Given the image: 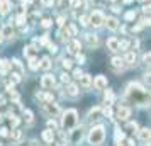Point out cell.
Masks as SVG:
<instances>
[{
    "mask_svg": "<svg viewBox=\"0 0 151 146\" xmlns=\"http://www.w3.org/2000/svg\"><path fill=\"white\" fill-rule=\"evenodd\" d=\"M126 95H127L129 100H132L137 105H146L150 102V95H148L146 88H143L139 83H131L127 87V93Z\"/></svg>",
    "mask_w": 151,
    "mask_h": 146,
    "instance_id": "obj_1",
    "label": "cell"
},
{
    "mask_svg": "<svg viewBox=\"0 0 151 146\" xmlns=\"http://www.w3.org/2000/svg\"><path fill=\"white\" fill-rule=\"evenodd\" d=\"M76 122H78V112L75 109H70V111H66L63 114L61 124H63V129L65 131H71L76 126Z\"/></svg>",
    "mask_w": 151,
    "mask_h": 146,
    "instance_id": "obj_2",
    "label": "cell"
},
{
    "mask_svg": "<svg viewBox=\"0 0 151 146\" xmlns=\"http://www.w3.org/2000/svg\"><path fill=\"white\" fill-rule=\"evenodd\" d=\"M104 139H105V129H104V126H95V127H92V131H90V134H88L90 145L99 146V145L104 143Z\"/></svg>",
    "mask_w": 151,
    "mask_h": 146,
    "instance_id": "obj_3",
    "label": "cell"
},
{
    "mask_svg": "<svg viewBox=\"0 0 151 146\" xmlns=\"http://www.w3.org/2000/svg\"><path fill=\"white\" fill-rule=\"evenodd\" d=\"M104 21H105V15H104L100 10L92 12V15H90V19H88V22L92 24V26H95V27H100V26H104Z\"/></svg>",
    "mask_w": 151,
    "mask_h": 146,
    "instance_id": "obj_4",
    "label": "cell"
},
{
    "mask_svg": "<svg viewBox=\"0 0 151 146\" xmlns=\"http://www.w3.org/2000/svg\"><path fill=\"white\" fill-rule=\"evenodd\" d=\"M53 85H55V77L49 75V73H46V75L42 77V80H41V87L42 88H51Z\"/></svg>",
    "mask_w": 151,
    "mask_h": 146,
    "instance_id": "obj_5",
    "label": "cell"
},
{
    "mask_svg": "<svg viewBox=\"0 0 151 146\" xmlns=\"http://www.w3.org/2000/svg\"><path fill=\"white\" fill-rule=\"evenodd\" d=\"M93 85H95V88H99V90H104V88H107V78L104 77V75H99L93 80Z\"/></svg>",
    "mask_w": 151,
    "mask_h": 146,
    "instance_id": "obj_6",
    "label": "cell"
},
{
    "mask_svg": "<svg viewBox=\"0 0 151 146\" xmlns=\"http://www.w3.org/2000/svg\"><path fill=\"white\" fill-rule=\"evenodd\" d=\"M44 109H46L51 116H58V114H60V107H58L53 100H51V102H46V104H44Z\"/></svg>",
    "mask_w": 151,
    "mask_h": 146,
    "instance_id": "obj_7",
    "label": "cell"
},
{
    "mask_svg": "<svg viewBox=\"0 0 151 146\" xmlns=\"http://www.w3.org/2000/svg\"><path fill=\"white\" fill-rule=\"evenodd\" d=\"M10 9H12L10 0H0V15L9 14V10H10Z\"/></svg>",
    "mask_w": 151,
    "mask_h": 146,
    "instance_id": "obj_8",
    "label": "cell"
},
{
    "mask_svg": "<svg viewBox=\"0 0 151 146\" xmlns=\"http://www.w3.org/2000/svg\"><path fill=\"white\" fill-rule=\"evenodd\" d=\"M129 116H131V109L129 107H119V109H117V117L121 119V121H126Z\"/></svg>",
    "mask_w": 151,
    "mask_h": 146,
    "instance_id": "obj_9",
    "label": "cell"
},
{
    "mask_svg": "<svg viewBox=\"0 0 151 146\" xmlns=\"http://www.w3.org/2000/svg\"><path fill=\"white\" fill-rule=\"evenodd\" d=\"M104 24H105L110 31H116V29H119V22H117L116 17H107V19L104 21Z\"/></svg>",
    "mask_w": 151,
    "mask_h": 146,
    "instance_id": "obj_10",
    "label": "cell"
},
{
    "mask_svg": "<svg viewBox=\"0 0 151 146\" xmlns=\"http://www.w3.org/2000/svg\"><path fill=\"white\" fill-rule=\"evenodd\" d=\"M85 39H87V44L90 48H97L99 46V37L93 34H85Z\"/></svg>",
    "mask_w": 151,
    "mask_h": 146,
    "instance_id": "obj_11",
    "label": "cell"
},
{
    "mask_svg": "<svg viewBox=\"0 0 151 146\" xmlns=\"http://www.w3.org/2000/svg\"><path fill=\"white\" fill-rule=\"evenodd\" d=\"M107 48H109L110 51H117V49H119V39H117V37H109V39H107Z\"/></svg>",
    "mask_w": 151,
    "mask_h": 146,
    "instance_id": "obj_12",
    "label": "cell"
},
{
    "mask_svg": "<svg viewBox=\"0 0 151 146\" xmlns=\"http://www.w3.org/2000/svg\"><path fill=\"white\" fill-rule=\"evenodd\" d=\"M10 66H12L10 61H7V60H0V73H2V75H7Z\"/></svg>",
    "mask_w": 151,
    "mask_h": 146,
    "instance_id": "obj_13",
    "label": "cell"
},
{
    "mask_svg": "<svg viewBox=\"0 0 151 146\" xmlns=\"http://www.w3.org/2000/svg\"><path fill=\"white\" fill-rule=\"evenodd\" d=\"M66 95H68V97H76V95H78V87H76L75 83H70L68 87H66Z\"/></svg>",
    "mask_w": 151,
    "mask_h": 146,
    "instance_id": "obj_14",
    "label": "cell"
},
{
    "mask_svg": "<svg viewBox=\"0 0 151 146\" xmlns=\"http://www.w3.org/2000/svg\"><path fill=\"white\" fill-rule=\"evenodd\" d=\"M0 32H2V36H4V37H9V39H12V36H14V29H12V26H10V24H7L5 27L0 31Z\"/></svg>",
    "mask_w": 151,
    "mask_h": 146,
    "instance_id": "obj_15",
    "label": "cell"
},
{
    "mask_svg": "<svg viewBox=\"0 0 151 146\" xmlns=\"http://www.w3.org/2000/svg\"><path fill=\"white\" fill-rule=\"evenodd\" d=\"M139 139L143 143H150V129L144 127V129H139Z\"/></svg>",
    "mask_w": 151,
    "mask_h": 146,
    "instance_id": "obj_16",
    "label": "cell"
},
{
    "mask_svg": "<svg viewBox=\"0 0 151 146\" xmlns=\"http://www.w3.org/2000/svg\"><path fill=\"white\" fill-rule=\"evenodd\" d=\"M122 61L126 63V65H134V61H136V53H134V51H129Z\"/></svg>",
    "mask_w": 151,
    "mask_h": 146,
    "instance_id": "obj_17",
    "label": "cell"
},
{
    "mask_svg": "<svg viewBox=\"0 0 151 146\" xmlns=\"http://www.w3.org/2000/svg\"><path fill=\"white\" fill-rule=\"evenodd\" d=\"M42 139H44L46 143H51V141L55 139V132L51 131V129H46V131L42 132Z\"/></svg>",
    "mask_w": 151,
    "mask_h": 146,
    "instance_id": "obj_18",
    "label": "cell"
},
{
    "mask_svg": "<svg viewBox=\"0 0 151 146\" xmlns=\"http://www.w3.org/2000/svg\"><path fill=\"white\" fill-rule=\"evenodd\" d=\"M80 82H82V87L88 88L90 85H92V77H90V75H82V77H80Z\"/></svg>",
    "mask_w": 151,
    "mask_h": 146,
    "instance_id": "obj_19",
    "label": "cell"
},
{
    "mask_svg": "<svg viewBox=\"0 0 151 146\" xmlns=\"http://www.w3.org/2000/svg\"><path fill=\"white\" fill-rule=\"evenodd\" d=\"M71 132H73V134H71V143H75L76 145V143L82 139V129H75V131L71 129Z\"/></svg>",
    "mask_w": 151,
    "mask_h": 146,
    "instance_id": "obj_20",
    "label": "cell"
},
{
    "mask_svg": "<svg viewBox=\"0 0 151 146\" xmlns=\"http://www.w3.org/2000/svg\"><path fill=\"white\" fill-rule=\"evenodd\" d=\"M88 119H90V121H97V119H100V109H99V107L92 109L90 114H88Z\"/></svg>",
    "mask_w": 151,
    "mask_h": 146,
    "instance_id": "obj_21",
    "label": "cell"
},
{
    "mask_svg": "<svg viewBox=\"0 0 151 146\" xmlns=\"http://www.w3.org/2000/svg\"><path fill=\"white\" fill-rule=\"evenodd\" d=\"M37 100L42 102V104H46V102L53 100V95H49V93H37Z\"/></svg>",
    "mask_w": 151,
    "mask_h": 146,
    "instance_id": "obj_22",
    "label": "cell"
},
{
    "mask_svg": "<svg viewBox=\"0 0 151 146\" xmlns=\"http://www.w3.org/2000/svg\"><path fill=\"white\" fill-rule=\"evenodd\" d=\"M39 68H41V70H49V68H51V60H49L48 56H44V58L41 60V65H39Z\"/></svg>",
    "mask_w": 151,
    "mask_h": 146,
    "instance_id": "obj_23",
    "label": "cell"
},
{
    "mask_svg": "<svg viewBox=\"0 0 151 146\" xmlns=\"http://www.w3.org/2000/svg\"><path fill=\"white\" fill-rule=\"evenodd\" d=\"M122 60L121 58H112V66H114V70H122L124 65H122Z\"/></svg>",
    "mask_w": 151,
    "mask_h": 146,
    "instance_id": "obj_24",
    "label": "cell"
},
{
    "mask_svg": "<svg viewBox=\"0 0 151 146\" xmlns=\"http://www.w3.org/2000/svg\"><path fill=\"white\" fill-rule=\"evenodd\" d=\"M10 138H12V141H14V143H19V141L22 139V132L19 131V129H14V131H12V134H10Z\"/></svg>",
    "mask_w": 151,
    "mask_h": 146,
    "instance_id": "obj_25",
    "label": "cell"
},
{
    "mask_svg": "<svg viewBox=\"0 0 151 146\" xmlns=\"http://www.w3.org/2000/svg\"><path fill=\"white\" fill-rule=\"evenodd\" d=\"M29 68H31V70H39V61H37V58H36V56L29 58Z\"/></svg>",
    "mask_w": 151,
    "mask_h": 146,
    "instance_id": "obj_26",
    "label": "cell"
},
{
    "mask_svg": "<svg viewBox=\"0 0 151 146\" xmlns=\"http://www.w3.org/2000/svg\"><path fill=\"white\" fill-rule=\"evenodd\" d=\"M80 51V41H71L70 42V53H78Z\"/></svg>",
    "mask_w": 151,
    "mask_h": 146,
    "instance_id": "obj_27",
    "label": "cell"
},
{
    "mask_svg": "<svg viewBox=\"0 0 151 146\" xmlns=\"http://www.w3.org/2000/svg\"><path fill=\"white\" fill-rule=\"evenodd\" d=\"M34 46H27V48H24V56H27V58H32L34 56Z\"/></svg>",
    "mask_w": 151,
    "mask_h": 146,
    "instance_id": "obj_28",
    "label": "cell"
},
{
    "mask_svg": "<svg viewBox=\"0 0 151 146\" xmlns=\"http://www.w3.org/2000/svg\"><path fill=\"white\" fill-rule=\"evenodd\" d=\"M10 82H12V85L19 83V82H21V73H12V75H10Z\"/></svg>",
    "mask_w": 151,
    "mask_h": 146,
    "instance_id": "obj_29",
    "label": "cell"
},
{
    "mask_svg": "<svg viewBox=\"0 0 151 146\" xmlns=\"http://www.w3.org/2000/svg\"><path fill=\"white\" fill-rule=\"evenodd\" d=\"M112 100H114L112 90H105V102H107V104H112Z\"/></svg>",
    "mask_w": 151,
    "mask_h": 146,
    "instance_id": "obj_30",
    "label": "cell"
},
{
    "mask_svg": "<svg viewBox=\"0 0 151 146\" xmlns=\"http://www.w3.org/2000/svg\"><path fill=\"white\" fill-rule=\"evenodd\" d=\"M10 65H14L15 68H17V71H19V73L22 75V71H24V68H22V65H21V61H19V60H12V63H10Z\"/></svg>",
    "mask_w": 151,
    "mask_h": 146,
    "instance_id": "obj_31",
    "label": "cell"
},
{
    "mask_svg": "<svg viewBox=\"0 0 151 146\" xmlns=\"http://www.w3.org/2000/svg\"><path fill=\"white\" fill-rule=\"evenodd\" d=\"M124 17H126V21H134V19H136V12H134V10H131V12H127Z\"/></svg>",
    "mask_w": 151,
    "mask_h": 146,
    "instance_id": "obj_32",
    "label": "cell"
},
{
    "mask_svg": "<svg viewBox=\"0 0 151 146\" xmlns=\"http://www.w3.org/2000/svg\"><path fill=\"white\" fill-rule=\"evenodd\" d=\"M24 117H26V122H32V112L24 111Z\"/></svg>",
    "mask_w": 151,
    "mask_h": 146,
    "instance_id": "obj_33",
    "label": "cell"
},
{
    "mask_svg": "<svg viewBox=\"0 0 151 146\" xmlns=\"http://www.w3.org/2000/svg\"><path fill=\"white\" fill-rule=\"evenodd\" d=\"M66 32H68L70 36H76V27L71 24V26H68V29H66Z\"/></svg>",
    "mask_w": 151,
    "mask_h": 146,
    "instance_id": "obj_34",
    "label": "cell"
},
{
    "mask_svg": "<svg viewBox=\"0 0 151 146\" xmlns=\"http://www.w3.org/2000/svg\"><path fill=\"white\" fill-rule=\"evenodd\" d=\"M119 48L122 49V51H126V49L129 48V41H119Z\"/></svg>",
    "mask_w": 151,
    "mask_h": 146,
    "instance_id": "obj_35",
    "label": "cell"
},
{
    "mask_svg": "<svg viewBox=\"0 0 151 146\" xmlns=\"http://www.w3.org/2000/svg\"><path fill=\"white\" fill-rule=\"evenodd\" d=\"M71 63H73L71 60H63V68H65V70H70V68H71Z\"/></svg>",
    "mask_w": 151,
    "mask_h": 146,
    "instance_id": "obj_36",
    "label": "cell"
},
{
    "mask_svg": "<svg viewBox=\"0 0 151 146\" xmlns=\"http://www.w3.org/2000/svg\"><path fill=\"white\" fill-rule=\"evenodd\" d=\"M80 24H82V26H88V24H90L88 17H87V15H82V17H80Z\"/></svg>",
    "mask_w": 151,
    "mask_h": 146,
    "instance_id": "obj_37",
    "label": "cell"
},
{
    "mask_svg": "<svg viewBox=\"0 0 151 146\" xmlns=\"http://www.w3.org/2000/svg\"><path fill=\"white\" fill-rule=\"evenodd\" d=\"M104 116H105V117H110V116H112V109H110V107H105V109H104Z\"/></svg>",
    "mask_w": 151,
    "mask_h": 146,
    "instance_id": "obj_38",
    "label": "cell"
},
{
    "mask_svg": "<svg viewBox=\"0 0 151 146\" xmlns=\"http://www.w3.org/2000/svg\"><path fill=\"white\" fill-rule=\"evenodd\" d=\"M41 26H42V27H44V29H48L49 26H51V21H49V19H44V21L41 22Z\"/></svg>",
    "mask_w": 151,
    "mask_h": 146,
    "instance_id": "obj_39",
    "label": "cell"
},
{
    "mask_svg": "<svg viewBox=\"0 0 151 146\" xmlns=\"http://www.w3.org/2000/svg\"><path fill=\"white\" fill-rule=\"evenodd\" d=\"M78 5H80V0H71V2H70V7L71 9H76Z\"/></svg>",
    "mask_w": 151,
    "mask_h": 146,
    "instance_id": "obj_40",
    "label": "cell"
},
{
    "mask_svg": "<svg viewBox=\"0 0 151 146\" xmlns=\"http://www.w3.org/2000/svg\"><path fill=\"white\" fill-rule=\"evenodd\" d=\"M24 22H26V15H19V17H17V24H19V26H22Z\"/></svg>",
    "mask_w": 151,
    "mask_h": 146,
    "instance_id": "obj_41",
    "label": "cell"
},
{
    "mask_svg": "<svg viewBox=\"0 0 151 146\" xmlns=\"http://www.w3.org/2000/svg\"><path fill=\"white\" fill-rule=\"evenodd\" d=\"M55 4V0H42V5H46V7H51Z\"/></svg>",
    "mask_w": 151,
    "mask_h": 146,
    "instance_id": "obj_42",
    "label": "cell"
},
{
    "mask_svg": "<svg viewBox=\"0 0 151 146\" xmlns=\"http://www.w3.org/2000/svg\"><path fill=\"white\" fill-rule=\"evenodd\" d=\"M10 124H12V126H17V124H19V119L15 117V116H12V117H10Z\"/></svg>",
    "mask_w": 151,
    "mask_h": 146,
    "instance_id": "obj_43",
    "label": "cell"
},
{
    "mask_svg": "<svg viewBox=\"0 0 151 146\" xmlns=\"http://www.w3.org/2000/svg\"><path fill=\"white\" fill-rule=\"evenodd\" d=\"M127 129H134V131H136L137 124H136V122H129V124H127Z\"/></svg>",
    "mask_w": 151,
    "mask_h": 146,
    "instance_id": "obj_44",
    "label": "cell"
},
{
    "mask_svg": "<svg viewBox=\"0 0 151 146\" xmlns=\"http://www.w3.org/2000/svg\"><path fill=\"white\" fill-rule=\"evenodd\" d=\"M82 75H83V73L80 71V70H75V71H73V77H75V78H80Z\"/></svg>",
    "mask_w": 151,
    "mask_h": 146,
    "instance_id": "obj_45",
    "label": "cell"
},
{
    "mask_svg": "<svg viewBox=\"0 0 151 146\" xmlns=\"http://www.w3.org/2000/svg\"><path fill=\"white\" fill-rule=\"evenodd\" d=\"M61 80H63V82H70V75H68V73H63Z\"/></svg>",
    "mask_w": 151,
    "mask_h": 146,
    "instance_id": "obj_46",
    "label": "cell"
},
{
    "mask_svg": "<svg viewBox=\"0 0 151 146\" xmlns=\"http://www.w3.org/2000/svg\"><path fill=\"white\" fill-rule=\"evenodd\" d=\"M116 139H117V141H119V139H124V134L121 131H117L116 132Z\"/></svg>",
    "mask_w": 151,
    "mask_h": 146,
    "instance_id": "obj_47",
    "label": "cell"
},
{
    "mask_svg": "<svg viewBox=\"0 0 151 146\" xmlns=\"http://www.w3.org/2000/svg\"><path fill=\"white\" fill-rule=\"evenodd\" d=\"M0 134H2V136H7V134H9V129H7V127H2V129H0Z\"/></svg>",
    "mask_w": 151,
    "mask_h": 146,
    "instance_id": "obj_48",
    "label": "cell"
},
{
    "mask_svg": "<svg viewBox=\"0 0 151 146\" xmlns=\"http://www.w3.org/2000/svg\"><path fill=\"white\" fill-rule=\"evenodd\" d=\"M143 12H144V14H150V4H148V5H144V7H143Z\"/></svg>",
    "mask_w": 151,
    "mask_h": 146,
    "instance_id": "obj_49",
    "label": "cell"
},
{
    "mask_svg": "<svg viewBox=\"0 0 151 146\" xmlns=\"http://www.w3.org/2000/svg\"><path fill=\"white\" fill-rule=\"evenodd\" d=\"M48 126L49 127H56V122L55 121H48Z\"/></svg>",
    "mask_w": 151,
    "mask_h": 146,
    "instance_id": "obj_50",
    "label": "cell"
},
{
    "mask_svg": "<svg viewBox=\"0 0 151 146\" xmlns=\"http://www.w3.org/2000/svg\"><path fill=\"white\" fill-rule=\"evenodd\" d=\"M143 60H144V63L150 61V53H148V55H144V56H143Z\"/></svg>",
    "mask_w": 151,
    "mask_h": 146,
    "instance_id": "obj_51",
    "label": "cell"
},
{
    "mask_svg": "<svg viewBox=\"0 0 151 146\" xmlns=\"http://www.w3.org/2000/svg\"><path fill=\"white\" fill-rule=\"evenodd\" d=\"M78 61H80V63H83V61H85V56H82V55H78Z\"/></svg>",
    "mask_w": 151,
    "mask_h": 146,
    "instance_id": "obj_52",
    "label": "cell"
},
{
    "mask_svg": "<svg viewBox=\"0 0 151 146\" xmlns=\"http://www.w3.org/2000/svg\"><path fill=\"white\" fill-rule=\"evenodd\" d=\"M63 22H65V19H63V17H60V19H58V24H60V26H63Z\"/></svg>",
    "mask_w": 151,
    "mask_h": 146,
    "instance_id": "obj_53",
    "label": "cell"
},
{
    "mask_svg": "<svg viewBox=\"0 0 151 146\" xmlns=\"http://www.w3.org/2000/svg\"><path fill=\"white\" fill-rule=\"evenodd\" d=\"M22 4H26V5H27V4H31V0H21Z\"/></svg>",
    "mask_w": 151,
    "mask_h": 146,
    "instance_id": "obj_54",
    "label": "cell"
},
{
    "mask_svg": "<svg viewBox=\"0 0 151 146\" xmlns=\"http://www.w3.org/2000/svg\"><path fill=\"white\" fill-rule=\"evenodd\" d=\"M124 4H132V0H124Z\"/></svg>",
    "mask_w": 151,
    "mask_h": 146,
    "instance_id": "obj_55",
    "label": "cell"
},
{
    "mask_svg": "<svg viewBox=\"0 0 151 146\" xmlns=\"http://www.w3.org/2000/svg\"><path fill=\"white\" fill-rule=\"evenodd\" d=\"M4 41V36H2V32H0V42Z\"/></svg>",
    "mask_w": 151,
    "mask_h": 146,
    "instance_id": "obj_56",
    "label": "cell"
},
{
    "mask_svg": "<svg viewBox=\"0 0 151 146\" xmlns=\"http://www.w3.org/2000/svg\"><path fill=\"white\" fill-rule=\"evenodd\" d=\"M143 2H146V0H143Z\"/></svg>",
    "mask_w": 151,
    "mask_h": 146,
    "instance_id": "obj_57",
    "label": "cell"
}]
</instances>
